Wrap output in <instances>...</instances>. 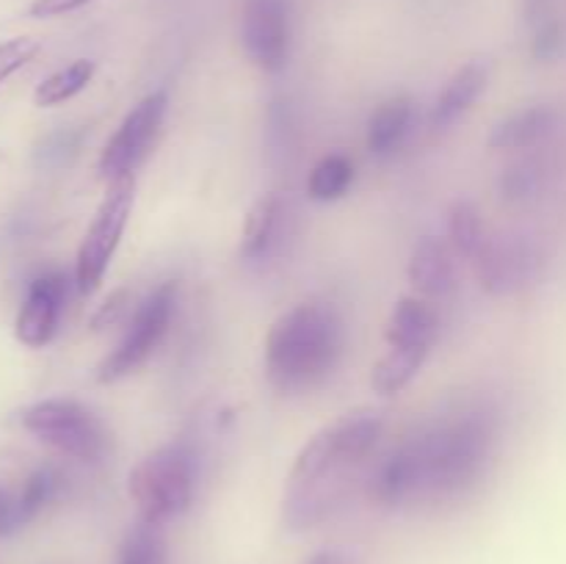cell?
<instances>
[{"instance_id": "obj_1", "label": "cell", "mask_w": 566, "mask_h": 564, "mask_svg": "<svg viewBox=\"0 0 566 564\" xmlns=\"http://www.w3.org/2000/svg\"><path fill=\"white\" fill-rule=\"evenodd\" d=\"M495 418L470 409L434 429L415 435L370 476V498L381 506L442 501L462 495L484 473L495 446Z\"/></svg>"}, {"instance_id": "obj_2", "label": "cell", "mask_w": 566, "mask_h": 564, "mask_svg": "<svg viewBox=\"0 0 566 564\" xmlns=\"http://www.w3.org/2000/svg\"><path fill=\"white\" fill-rule=\"evenodd\" d=\"M343 318L326 302H298L265 335V374L282 393L313 390L337 368Z\"/></svg>"}, {"instance_id": "obj_3", "label": "cell", "mask_w": 566, "mask_h": 564, "mask_svg": "<svg viewBox=\"0 0 566 564\" xmlns=\"http://www.w3.org/2000/svg\"><path fill=\"white\" fill-rule=\"evenodd\" d=\"M385 431L379 412H352L321 429L313 440L304 442L287 476V490H315L343 495L346 473L370 457Z\"/></svg>"}, {"instance_id": "obj_4", "label": "cell", "mask_w": 566, "mask_h": 564, "mask_svg": "<svg viewBox=\"0 0 566 564\" xmlns=\"http://www.w3.org/2000/svg\"><path fill=\"white\" fill-rule=\"evenodd\" d=\"M197 453L188 442H169L133 468L127 492L138 509V520L166 525L180 518L193 501L199 476Z\"/></svg>"}, {"instance_id": "obj_5", "label": "cell", "mask_w": 566, "mask_h": 564, "mask_svg": "<svg viewBox=\"0 0 566 564\" xmlns=\"http://www.w3.org/2000/svg\"><path fill=\"white\" fill-rule=\"evenodd\" d=\"M22 426L44 446L81 462H103L111 448V435L103 420L72 398L31 404L22 412Z\"/></svg>"}, {"instance_id": "obj_6", "label": "cell", "mask_w": 566, "mask_h": 564, "mask_svg": "<svg viewBox=\"0 0 566 564\" xmlns=\"http://www.w3.org/2000/svg\"><path fill=\"white\" fill-rule=\"evenodd\" d=\"M133 202H136V175H125L119 180H111L105 188L103 202L97 205L92 224L77 247L75 258V288L88 296L99 288L111 260H114L116 247L130 221Z\"/></svg>"}, {"instance_id": "obj_7", "label": "cell", "mask_w": 566, "mask_h": 564, "mask_svg": "<svg viewBox=\"0 0 566 564\" xmlns=\"http://www.w3.org/2000/svg\"><path fill=\"white\" fill-rule=\"evenodd\" d=\"M479 285L492 296H514L525 288L536 285L545 274V247L525 232H501L484 238L479 254L473 258Z\"/></svg>"}, {"instance_id": "obj_8", "label": "cell", "mask_w": 566, "mask_h": 564, "mask_svg": "<svg viewBox=\"0 0 566 564\" xmlns=\"http://www.w3.org/2000/svg\"><path fill=\"white\" fill-rule=\"evenodd\" d=\"M175 310L177 282H164V285L155 288V291L138 304L136 315H133L130 326H127V332L122 335V341L116 343L114 352L97 365V382L111 385V382H119L122 376L142 368V365L153 357L155 348L160 346L166 332H169Z\"/></svg>"}, {"instance_id": "obj_9", "label": "cell", "mask_w": 566, "mask_h": 564, "mask_svg": "<svg viewBox=\"0 0 566 564\" xmlns=\"http://www.w3.org/2000/svg\"><path fill=\"white\" fill-rule=\"evenodd\" d=\"M166 108H169V94L149 92L147 97H142L127 111L125 119L119 122L116 133L105 142L103 153H99L97 169L105 182L119 180L125 175H136V166L147 158L155 136L160 133Z\"/></svg>"}, {"instance_id": "obj_10", "label": "cell", "mask_w": 566, "mask_h": 564, "mask_svg": "<svg viewBox=\"0 0 566 564\" xmlns=\"http://www.w3.org/2000/svg\"><path fill=\"white\" fill-rule=\"evenodd\" d=\"M241 39L254 66L280 72L291 53V0H243Z\"/></svg>"}, {"instance_id": "obj_11", "label": "cell", "mask_w": 566, "mask_h": 564, "mask_svg": "<svg viewBox=\"0 0 566 564\" xmlns=\"http://www.w3.org/2000/svg\"><path fill=\"white\" fill-rule=\"evenodd\" d=\"M66 299V276L59 271H48V274L36 276L31 282L22 302L20 313L14 321V335L22 346L42 348L53 341L55 330H59L61 310H64Z\"/></svg>"}, {"instance_id": "obj_12", "label": "cell", "mask_w": 566, "mask_h": 564, "mask_svg": "<svg viewBox=\"0 0 566 564\" xmlns=\"http://www.w3.org/2000/svg\"><path fill=\"white\" fill-rule=\"evenodd\" d=\"M564 125V111L553 103H536L497 122L490 136L492 149H534L556 136Z\"/></svg>"}, {"instance_id": "obj_13", "label": "cell", "mask_w": 566, "mask_h": 564, "mask_svg": "<svg viewBox=\"0 0 566 564\" xmlns=\"http://www.w3.org/2000/svg\"><path fill=\"white\" fill-rule=\"evenodd\" d=\"M409 282L420 296L442 299L457 288V265H453L451 247L440 238H420L412 249L407 265Z\"/></svg>"}, {"instance_id": "obj_14", "label": "cell", "mask_w": 566, "mask_h": 564, "mask_svg": "<svg viewBox=\"0 0 566 564\" xmlns=\"http://www.w3.org/2000/svg\"><path fill=\"white\" fill-rule=\"evenodd\" d=\"M282 221H285V202L280 194L269 191L249 208L247 221L241 232V258L243 260H265L280 247Z\"/></svg>"}, {"instance_id": "obj_15", "label": "cell", "mask_w": 566, "mask_h": 564, "mask_svg": "<svg viewBox=\"0 0 566 564\" xmlns=\"http://www.w3.org/2000/svg\"><path fill=\"white\" fill-rule=\"evenodd\" d=\"M486 88V66L481 61H468L459 66L451 77H448L446 88L437 97L434 111H431V122L434 127H451L459 116L468 114L473 108L475 100Z\"/></svg>"}, {"instance_id": "obj_16", "label": "cell", "mask_w": 566, "mask_h": 564, "mask_svg": "<svg viewBox=\"0 0 566 564\" xmlns=\"http://www.w3.org/2000/svg\"><path fill=\"white\" fill-rule=\"evenodd\" d=\"M437 337V313L426 299L403 296L385 326L387 346H431Z\"/></svg>"}, {"instance_id": "obj_17", "label": "cell", "mask_w": 566, "mask_h": 564, "mask_svg": "<svg viewBox=\"0 0 566 564\" xmlns=\"http://www.w3.org/2000/svg\"><path fill=\"white\" fill-rule=\"evenodd\" d=\"M415 119V105L407 94L385 100L368 119V149L376 158L396 153L409 136Z\"/></svg>"}, {"instance_id": "obj_18", "label": "cell", "mask_w": 566, "mask_h": 564, "mask_svg": "<svg viewBox=\"0 0 566 564\" xmlns=\"http://www.w3.org/2000/svg\"><path fill=\"white\" fill-rule=\"evenodd\" d=\"M551 177L553 164L545 155H525V158L514 160L509 169H503L501 180H497V191H501L503 202L528 205L542 197Z\"/></svg>"}, {"instance_id": "obj_19", "label": "cell", "mask_w": 566, "mask_h": 564, "mask_svg": "<svg viewBox=\"0 0 566 564\" xmlns=\"http://www.w3.org/2000/svg\"><path fill=\"white\" fill-rule=\"evenodd\" d=\"M431 346H390V352L370 368V387L379 396L401 393L423 368Z\"/></svg>"}, {"instance_id": "obj_20", "label": "cell", "mask_w": 566, "mask_h": 564, "mask_svg": "<svg viewBox=\"0 0 566 564\" xmlns=\"http://www.w3.org/2000/svg\"><path fill=\"white\" fill-rule=\"evenodd\" d=\"M94 70H97L94 61L88 59L72 61V64H66L64 70L53 72V75H48L42 83H39L36 92H33V103H36L39 108H55V105L66 103V100L81 94L83 88L92 83Z\"/></svg>"}, {"instance_id": "obj_21", "label": "cell", "mask_w": 566, "mask_h": 564, "mask_svg": "<svg viewBox=\"0 0 566 564\" xmlns=\"http://www.w3.org/2000/svg\"><path fill=\"white\" fill-rule=\"evenodd\" d=\"M354 182V164L348 155L329 153L310 169L307 194L315 202H335L346 197V191Z\"/></svg>"}, {"instance_id": "obj_22", "label": "cell", "mask_w": 566, "mask_h": 564, "mask_svg": "<svg viewBox=\"0 0 566 564\" xmlns=\"http://www.w3.org/2000/svg\"><path fill=\"white\" fill-rule=\"evenodd\" d=\"M116 564H166L164 525L138 520L122 540Z\"/></svg>"}, {"instance_id": "obj_23", "label": "cell", "mask_w": 566, "mask_h": 564, "mask_svg": "<svg viewBox=\"0 0 566 564\" xmlns=\"http://www.w3.org/2000/svg\"><path fill=\"white\" fill-rule=\"evenodd\" d=\"M484 224H481V216L475 210L473 202L468 199H459L448 210V243L457 254L473 260L479 254L481 243H484Z\"/></svg>"}, {"instance_id": "obj_24", "label": "cell", "mask_w": 566, "mask_h": 564, "mask_svg": "<svg viewBox=\"0 0 566 564\" xmlns=\"http://www.w3.org/2000/svg\"><path fill=\"white\" fill-rule=\"evenodd\" d=\"M61 492V473L55 468H39L28 476L20 498V512L25 523H31L48 503H53Z\"/></svg>"}, {"instance_id": "obj_25", "label": "cell", "mask_w": 566, "mask_h": 564, "mask_svg": "<svg viewBox=\"0 0 566 564\" xmlns=\"http://www.w3.org/2000/svg\"><path fill=\"white\" fill-rule=\"evenodd\" d=\"M566 50V28L558 17L534 25V36H531V55L536 61H556L562 59Z\"/></svg>"}, {"instance_id": "obj_26", "label": "cell", "mask_w": 566, "mask_h": 564, "mask_svg": "<svg viewBox=\"0 0 566 564\" xmlns=\"http://www.w3.org/2000/svg\"><path fill=\"white\" fill-rule=\"evenodd\" d=\"M39 42L31 36H17L9 42H0V83L9 81L14 72H20L28 61L36 59Z\"/></svg>"}, {"instance_id": "obj_27", "label": "cell", "mask_w": 566, "mask_h": 564, "mask_svg": "<svg viewBox=\"0 0 566 564\" xmlns=\"http://www.w3.org/2000/svg\"><path fill=\"white\" fill-rule=\"evenodd\" d=\"M22 525H25V520H22L20 512V498L11 495L6 487H0V536L14 534Z\"/></svg>"}, {"instance_id": "obj_28", "label": "cell", "mask_w": 566, "mask_h": 564, "mask_svg": "<svg viewBox=\"0 0 566 564\" xmlns=\"http://www.w3.org/2000/svg\"><path fill=\"white\" fill-rule=\"evenodd\" d=\"M92 0H33L28 14L36 17V20H50V17H61V14H72V11L83 9Z\"/></svg>"}, {"instance_id": "obj_29", "label": "cell", "mask_w": 566, "mask_h": 564, "mask_svg": "<svg viewBox=\"0 0 566 564\" xmlns=\"http://www.w3.org/2000/svg\"><path fill=\"white\" fill-rule=\"evenodd\" d=\"M125 302H127V291H116L114 296L105 299V302L99 304V310L94 313V318H92L94 330H103V326L116 324V321H119V315L125 313Z\"/></svg>"}, {"instance_id": "obj_30", "label": "cell", "mask_w": 566, "mask_h": 564, "mask_svg": "<svg viewBox=\"0 0 566 564\" xmlns=\"http://www.w3.org/2000/svg\"><path fill=\"white\" fill-rule=\"evenodd\" d=\"M553 6H556V0H523L525 22L534 28V25H539V22L551 20V17H556L553 14Z\"/></svg>"}, {"instance_id": "obj_31", "label": "cell", "mask_w": 566, "mask_h": 564, "mask_svg": "<svg viewBox=\"0 0 566 564\" xmlns=\"http://www.w3.org/2000/svg\"><path fill=\"white\" fill-rule=\"evenodd\" d=\"M304 564H346V553L343 551H318L315 556H310Z\"/></svg>"}]
</instances>
